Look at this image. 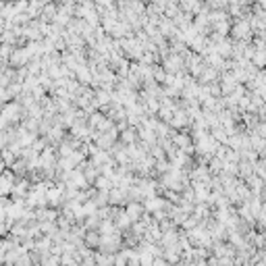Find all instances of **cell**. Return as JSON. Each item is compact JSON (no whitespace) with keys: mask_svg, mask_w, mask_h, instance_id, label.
<instances>
[{"mask_svg":"<svg viewBox=\"0 0 266 266\" xmlns=\"http://www.w3.org/2000/svg\"><path fill=\"white\" fill-rule=\"evenodd\" d=\"M154 266H166V262H162V260H156V262H154Z\"/></svg>","mask_w":266,"mask_h":266,"instance_id":"obj_1","label":"cell"}]
</instances>
